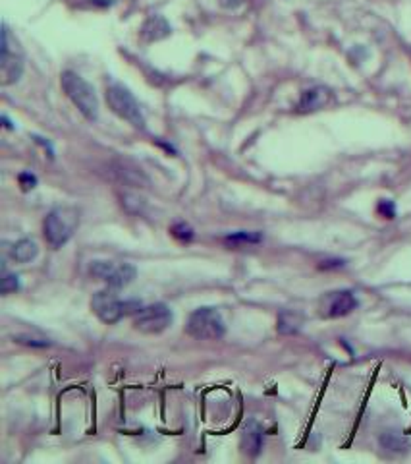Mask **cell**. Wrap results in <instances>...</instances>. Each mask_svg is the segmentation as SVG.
I'll list each match as a JSON object with an SVG mask.
<instances>
[{
  "instance_id": "obj_1",
  "label": "cell",
  "mask_w": 411,
  "mask_h": 464,
  "mask_svg": "<svg viewBox=\"0 0 411 464\" xmlns=\"http://www.w3.org/2000/svg\"><path fill=\"white\" fill-rule=\"evenodd\" d=\"M60 83L64 93L77 107V111L82 112L87 120H97V117H99V99H97L93 85L85 82L76 72H64Z\"/></svg>"
},
{
  "instance_id": "obj_2",
  "label": "cell",
  "mask_w": 411,
  "mask_h": 464,
  "mask_svg": "<svg viewBox=\"0 0 411 464\" xmlns=\"http://www.w3.org/2000/svg\"><path fill=\"white\" fill-rule=\"evenodd\" d=\"M80 213L74 207H56L43 222V234L53 248H62L76 232Z\"/></svg>"
},
{
  "instance_id": "obj_3",
  "label": "cell",
  "mask_w": 411,
  "mask_h": 464,
  "mask_svg": "<svg viewBox=\"0 0 411 464\" xmlns=\"http://www.w3.org/2000/svg\"><path fill=\"white\" fill-rule=\"evenodd\" d=\"M23 74V50L20 41L10 29L2 28V47H0V83L2 85H12Z\"/></svg>"
},
{
  "instance_id": "obj_4",
  "label": "cell",
  "mask_w": 411,
  "mask_h": 464,
  "mask_svg": "<svg viewBox=\"0 0 411 464\" xmlns=\"http://www.w3.org/2000/svg\"><path fill=\"white\" fill-rule=\"evenodd\" d=\"M187 335L197 340H219L224 337L226 325L217 308H199L187 319Z\"/></svg>"
},
{
  "instance_id": "obj_5",
  "label": "cell",
  "mask_w": 411,
  "mask_h": 464,
  "mask_svg": "<svg viewBox=\"0 0 411 464\" xmlns=\"http://www.w3.org/2000/svg\"><path fill=\"white\" fill-rule=\"evenodd\" d=\"M91 308H93V312L97 313V318L101 321L116 323L128 313H137L143 306L136 302V300H120L116 296V292L101 291L97 292L93 300H91Z\"/></svg>"
},
{
  "instance_id": "obj_6",
  "label": "cell",
  "mask_w": 411,
  "mask_h": 464,
  "mask_svg": "<svg viewBox=\"0 0 411 464\" xmlns=\"http://www.w3.org/2000/svg\"><path fill=\"white\" fill-rule=\"evenodd\" d=\"M106 103H109L110 111L114 112L116 117L130 122L133 128L143 130L145 117L141 109H139L136 97L130 93V90H126L120 83H112V85L106 87Z\"/></svg>"
},
{
  "instance_id": "obj_7",
  "label": "cell",
  "mask_w": 411,
  "mask_h": 464,
  "mask_svg": "<svg viewBox=\"0 0 411 464\" xmlns=\"http://www.w3.org/2000/svg\"><path fill=\"white\" fill-rule=\"evenodd\" d=\"M172 319V310L166 304H151L141 308L139 312L136 313V319H133V327L137 331L147 333V335H157V333H163L166 327L170 325Z\"/></svg>"
},
{
  "instance_id": "obj_8",
  "label": "cell",
  "mask_w": 411,
  "mask_h": 464,
  "mask_svg": "<svg viewBox=\"0 0 411 464\" xmlns=\"http://www.w3.org/2000/svg\"><path fill=\"white\" fill-rule=\"evenodd\" d=\"M91 273L103 279L112 288H122L136 279V267L130 264H112V261H95L91 265Z\"/></svg>"
},
{
  "instance_id": "obj_9",
  "label": "cell",
  "mask_w": 411,
  "mask_h": 464,
  "mask_svg": "<svg viewBox=\"0 0 411 464\" xmlns=\"http://www.w3.org/2000/svg\"><path fill=\"white\" fill-rule=\"evenodd\" d=\"M356 294L351 291L329 292L321 302V310L324 318H344L357 308Z\"/></svg>"
},
{
  "instance_id": "obj_10",
  "label": "cell",
  "mask_w": 411,
  "mask_h": 464,
  "mask_svg": "<svg viewBox=\"0 0 411 464\" xmlns=\"http://www.w3.org/2000/svg\"><path fill=\"white\" fill-rule=\"evenodd\" d=\"M330 91L327 87H311V90L303 91L302 99L297 109L302 112H313L322 109L324 104H329Z\"/></svg>"
},
{
  "instance_id": "obj_11",
  "label": "cell",
  "mask_w": 411,
  "mask_h": 464,
  "mask_svg": "<svg viewBox=\"0 0 411 464\" xmlns=\"http://www.w3.org/2000/svg\"><path fill=\"white\" fill-rule=\"evenodd\" d=\"M170 23L163 18V16H151V18H147V21L143 23V28H141V37H143V41L153 43V41H160V39H165L170 35Z\"/></svg>"
},
{
  "instance_id": "obj_12",
  "label": "cell",
  "mask_w": 411,
  "mask_h": 464,
  "mask_svg": "<svg viewBox=\"0 0 411 464\" xmlns=\"http://www.w3.org/2000/svg\"><path fill=\"white\" fill-rule=\"evenodd\" d=\"M241 443L243 449L249 455H259V450L263 449V428L257 422H249L243 428V436H241Z\"/></svg>"
},
{
  "instance_id": "obj_13",
  "label": "cell",
  "mask_w": 411,
  "mask_h": 464,
  "mask_svg": "<svg viewBox=\"0 0 411 464\" xmlns=\"http://www.w3.org/2000/svg\"><path fill=\"white\" fill-rule=\"evenodd\" d=\"M39 254V248L33 240L29 238H21L18 242L10 248V257L18 261V264H28V261H33L35 257Z\"/></svg>"
},
{
  "instance_id": "obj_14",
  "label": "cell",
  "mask_w": 411,
  "mask_h": 464,
  "mask_svg": "<svg viewBox=\"0 0 411 464\" xmlns=\"http://www.w3.org/2000/svg\"><path fill=\"white\" fill-rule=\"evenodd\" d=\"M302 329V318L294 312H282L278 318V331L282 335H294Z\"/></svg>"
},
{
  "instance_id": "obj_15",
  "label": "cell",
  "mask_w": 411,
  "mask_h": 464,
  "mask_svg": "<svg viewBox=\"0 0 411 464\" xmlns=\"http://www.w3.org/2000/svg\"><path fill=\"white\" fill-rule=\"evenodd\" d=\"M172 234L176 236L178 240H182V242H190L193 238V229L190 225H185V222H176L172 227Z\"/></svg>"
},
{
  "instance_id": "obj_16",
  "label": "cell",
  "mask_w": 411,
  "mask_h": 464,
  "mask_svg": "<svg viewBox=\"0 0 411 464\" xmlns=\"http://www.w3.org/2000/svg\"><path fill=\"white\" fill-rule=\"evenodd\" d=\"M20 288V281L16 275H10V273H4L2 277V284H0V291L2 294H10V292H16Z\"/></svg>"
},
{
  "instance_id": "obj_17",
  "label": "cell",
  "mask_w": 411,
  "mask_h": 464,
  "mask_svg": "<svg viewBox=\"0 0 411 464\" xmlns=\"http://www.w3.org/2000/svg\"><path fill=\"white\" fill-rule=\"evenodd\" d=\"M226 240H228V242L255 244V242H261V234H259V232H238V234L228 236Z\"/></svg>"
},
{
  "instance_id": "obj_18",
  "label": "cell",
  "mask_w": 411,
  "mask_h": 464,
  "mask_svg": "<svg viewBox=\"0 0 411 464\" xmlns=\"http://www.w3.org/2000/svg\"><path fill=\"white\" fill-rule=\"evenodd\" d=\"M18 180H20L21 188H23L26 192H28V190H31V188L37 186V178H35L31 173H21L20 176H18Z\"/></svg>"
},
{
  "instance_id": "obj_19",
  "label": "cell",
  "mask_w": 411,
  "mask_h": 464,
  "mask_svg": "<svg viewBox=\"0 0 411 464\" xmlns=\"http://www.w3.org/2000/svg\"><path fill=\"white\" fill-rule=\"evenodd\" d=\"M378 211L383 213L386 219H394V215H396V209H394V203L388 200H383L380 203H378Z\"/></svg>"
},
{
  "instance_id": "obj_20",
  "label": "cell",
  "mask_w": 411,
  "mask_h": 464,
  "mask_svg": "<svg viewBox=\"0 0 411 464\" xmlns=\"http://www.w3.org/2000/svg\"><path fill=\"white\" fill-rule=\"evenodd\" d=\"M16 339H18V342H26V345H33V347H48L50 345L48 340H35L29 337H16Z\"/></svg>"
},
{
  "instance_id": "obj_21",
  "label": "cell",
  "mask_w": 411,
  "mask_h": 464,
  "mask_svg": "<svg viewBox=\"0 0 411 464\" xmlns=\"http://www.w3.org/2000/svg\"><path fill=\"white\" fill-rule=\"evenodd\" d=\"M246 0H220V6L224 8H238L240 4H243Z\"/></svg>"
},
{
  "instance_id": "obj_22",
  "label": "cell",
  "mask_w": 411,
  "mask_h": 464,
  "mask_svg": "<svg viewBox=\"0 0 411 464\" xmlns=\"http://www.w3.org/2000/svg\"><path fill=\"white\" fill-rule=\"evenodd\" d=\"M342 265H344V261H338V259H336V261H327V264H322L321 269H329V267H342Z\"/></svg>"
}]
</instances>
